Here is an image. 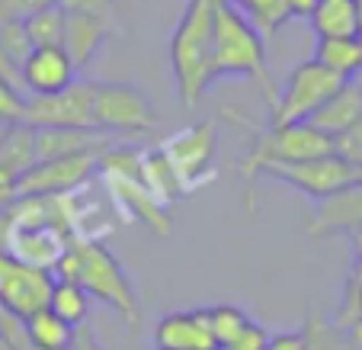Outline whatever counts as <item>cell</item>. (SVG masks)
<instances>
[{"label": "cell", "mask_w": 362, "mask_h": 350, "mask_svg": "<svg viewBox=\"0 0 362 350\" xmlns=\"http://www.w3.org/2000/svg\"><path fill=\"white\" fill-rule=\"evenodd\" d=\"M52 276H55V280L77 283L90 299L110 305L129 328L141 324V303H138L135 283L129 280L122 261H119L103 241L71 238L68 251L58 257Z\"/></svg>", "instance_id": "6da1fadb"}, {"label": "cell", "mask_w": 362, "mask_h": 350, "mask_svg": "<svg viewBox=\"0 0 362 350\" xmlns=\"http://www.w3.org/2000/svg\"><path fill=\"white\" fill-rule=\"evenodd\" d=\"M225 77H253L260 81L267 103L273 106L279 84L273 81L267 64V39H263L253 23L234 7L231 0H218L215 7V35H212V64H209V81L212 87Z\"/></svg>", "instance_id": "7a4b0ae2"}, {"label": "cell", "mask_w": 362, "mask_h": 350, "mask_svg": "<svg viewBox=\"0 0 362 350\" xmlns=\"http://www.w3.org/2000/svg\"><path fill=\"white\" fill-rule=\"evenodd\" d=\"M218 0H186L183 13L170 35V71L177 81V100L186 110H196L212 90V35Z\"/></svg>", "instance_id": "3957f363"}, {"label": "cell", "mask_w": 362, "mask_h": 350, "mask_svg": "<svg viewBox=\"0 0 362 350\" xmlns=\"http://www.w3.org/2000/svg\"><path fill=\"white\" fill-rule=\"evenodd\" d=\"M158 125V110L138 84L93 81V129L103 135H148Z\"/></svg>", "instance_id": "277c9868"}, {"label": "cell", "mask_w": 362, "mask_h": 350, "mask_svg": "<svg viewBox=\"0 0 362 350\" xmlns=\"http://www.w3.org/2000/svg\"><path fill=\"white\" fill-rule=\"evenodd\" d=\"M343 84H346L343 77L330 74L327 68H321V64L311 62V58L295 64V68L288 71L286 84L276 90V100H273V106H269V125L282 129V125L308 123Z\"/></svg>", "instance_id": "5b68a950"}, {"label": "cell", "mask_w": 362, "mask_h": 350, "mask_svg": "<svg viewBox=\"0 0 362 350\" xmlns=\"http://www.w3.org/2000/svg\"><path fill=\"white\" fill-rule=\"evenodd\" d=\"M215 142H218V123L215 119H199V123L186 125L183 132L170 135L160 152L173 164L183 190H196L199 184L212 177V161H215Z\"/></svg>", "instance_id": "8992f818"}, {"label": "cell", "mask_w": 362, "mask_h": 350, "mask_svg": "<svg viewBox=\"0 0 362 350\" xmlns=\"http://www.w3.org/2000/svg\"><path fill=\"white\" fill-rule=\"evenodd\" d=\"M263 177H273L279 184H286L288 190L308 196L311 203L330 196V193L343 190V186L356 184L359 171L349 167L346 161H340L334 152L321 154V158H308V161H292V164H269L263 171Z\"/></svg>", "instance_id": "52a82bcc"}, {"label": "cell", "mask_w": 362, "mask_h": 350, "mask_svg": "<svg viewBox=\"0 0 362 350\" xmlns=\"http://www.w3.org/2000/svg\"><path fill=\"white\" fill-rule=\"evenodd\" d=\"M23 123L33 129H93V81H74L52 96H26Z\"/></svg>", "instance_id": "ba28073f"}, {"label": "cell", "mask_w": 362, "mask_h": 350, "mask_svg": "<svg viewBox=\"0 0 362 350\" xmlns=\"http://www.w3.org/2000/svg\"><path fill=\"white\" fill-rule=\"evenodd\" d=\"M55 276L48 270L29 267L0 247V309L26 322L33 312L45 309Z\"/></svg>", "instance_id": "9c48e42d"}, {"label": "cell", "mask_w": 362, "mask_h": 350, "mask_svg": "<svg viewBox=\"0 0 362 350\" xmlns=\"http://www.w3.org/2000/svg\"><path fill=\"white\" fill-rule=\"evenodd\" d=\"M100 154H71V158L58 161H39L20 177V199L33 196H68V193L81 190L96 171H100Z\"/></svg>", "instance_id": "30bf717a"}, {"label": "cell", "mask_w": 362, "mask_h": 350, "mask_svg": "<svg viewBox=\"0 0 362 350\" xmlns=\"http://www.w3.org/2000/svg\"><path fill=\"white\" fill-rule=\"evenodd\" d=\"M305 232L315 241L334 238V235L362 232V180H356V184L317 199L305 222Z\"/></svg>", "instance_id": "8fae6325"}, {"label": "cell", "mask_w": 362, "mask_h": 350, "mask_svg": "<svg viewBox=\"0 0 362 350\" xmlns=\"http://www.w3.org/2000/svg\"><path fill=\"white\" fill-rule=\"evenodd\" d=\"M77 81V68L62 45H35L20 64V90L26 96H52Z\"/></svg>", "instance_id": "7c38bea8"}, {"label": "cell", "mask_w": 362, "mask_h": 350, "mask_svg": "<svg viewBox=\"0 0 362 350\" xmlns=\"http://www.w3.org/2000/svg\"><path fill=\"white\" fill-rule=\"evenodd\" d=\"M106 184H110V193L116 199V206L122 209L129 219L141 222L144 228H151L154 235L167 238L173 232V222L167 215V206L154 199V193L138 180V174H106Z\"/></svg>", "instance_id": "4fadbf2b"}, {"label": "cell", "mask_w": 362, "mask_h": 350, "mask_svg": "<svg viewBox=\"0 0 362 350\" xmlns=\"http://www.w3.org/2000/svg\"><path fill=\"white\" fill-rule=\"evenodd\" d=\"M154 347L158 350H218L212 328L205 322V309L167 312L154 324Z\"/></svg>", "instance_id": "5bb4252c"}, {"label": "cell", "mask_w": 362, "mask_h": 350, "mask_svg": "<svg viewBox=\"0 0 362 350\" xmlns=\"http://www.w3.org/2000/svg\"><path fill=\"white\" fill-rule=\"evenodd\" d=\"M110 39V20L96 13H81V10H64V35L62 48L74 62L77 71H83L96 58L103 42Z\"/></svg>", "instance_id": "9a60e30c"}, {"label": "cell", "mask_w": 362, "mask_h": 350, "mask_svg": "<svg viewBox=\"0 0 362 350\" xmlns=\"http://www.w3.org/2000/svg\"><path fill=\"white\" fill-rule=\"evenodd\" d=\"M359 119H362V87L356 81H346L315 116L308 119V125L317 129L321 135L334 138L340 132H346L353 123H359Z\"/></svg>", "instance_id": "2e32d148"}, {"label": "cell", "mask_w": 362, "mask_h": 350, "mask_svg": "<svg viewBox=\"0 0 362 350\" xmlns=\"http://www.w3.org/2000/svg\"><path fill=\"white\" fill-rule=\"evenodd\" d=\"M317 39H346L359 35V0H317L308 13Z\"/></svg>", "instance_id": "e0dca14e"}, {"label": "cell", "mask_w": 362, "mask_h": 350, "mask_svg": "<svg viewBox=\"0 0 362 350\" xmlns=\"http://www.w3.org/2000/svg\"><path fill=\"white\" fill-rule=\"evenodd\" d=\"M138 180H141V184L154 193V199H158V203H164V206H170V203H177V199L186 196V190H183V184H180L173 164L167 161V154L160 152V145H158V148L141 152Z\"/></svg>", "instance_id": "ac0fdd59"}, {"label": "cell", "mask_w": 362, "mask_h": 350, "mask_svg": "<svg viewBox=\"0 0 362 350\" xmlns=\"http://www.w3.org/2000/svg\"><path fill=\"white\" fill-rule=\"evenodd\" d=\"M311 62L327 68L330 74L343 77V81H356L362 74V39L359 35H346V39H317Z\"/></svg>", "instance_id": "d6986e66"}, {"label": "cell", "mask_w": 362, "mask_h": 350, "mask_svg": "<svg viewBox=\"0 0 362 350\" xmlns=\"http://www.w3.org/2000/svg\"><path fill=\"white\" fill-rule=\"evenodd\" d=\"M23 324H26V337L33 341L35 350H71V344H74L77 328H71L64 318H58L48 305L33 312Z\"/></svg>", "instance_id": "ffe728a7"}, {"label": "cell", "mask_w": 362, "mask_h": 350, "mask_svg": "<svg viewBox=\"0 0 362 350\" xmlns=\"http://www.w3.org/2000/svg\"><path fill=\"white\" fill-rule=\"evenodd\" d=\"M33 164H35V129L26 123L7 125L4 138H0V167H7L16 177H23Z\"/></svg>", "instance_id": "44dd1931"}, {"label": "cell", "mask_w": 362, "mask_h": 350, "mask_svg": "<svg viewBox=\"0 0 362 350\" xmlns=\"http://www.w3.org/2000/svg\"><path fill=\"white\" fill-rule=\"evenodd\" d=\"M48 309L55 312L58 318H64L71 328H81L90 318V295L77 283L55 280L52 283V293H48Z\"/></svg>", "instance_id": "7402d4cb"}, {"label": "cell", "mask_w": 362, "mask_h": 350, "mask_svg": "<svg viewBox=\"0 0 362 350\" xmlns=\"http://www.w3.org/2000/svg\"><path fill=\"white\" fill-rule=\"evenodd\" d=\"M330 322L343 331L362 328V261L349 264L346 283L340 289V299H337V309L330 315Z\"/></svg>", "instance_id": "603a6c76"}, {"label": "cell", "mask_w": 362, "mask_h": 350, "mask_svg": "<svg viewBox=\"0 0 362 350\" xmlns=\"http://www.w3.org/2000/svg\"><path fill=\"white\" fill-rule=\"evenodd\" d=\"M234 7L253 23V29H257L263 39H273V35L292 20L286 0H240Z\"/></svg>", "instance_id": "cb8c5ba5"}, {"label": "cell", "mask_w": 362, "mask_h": 350, "mask_svg": "<svg viewBox=\"0 0 362 350\" xmlns=\"http://www.w3.org/2000/svg\"><path fill=\"white\" fill-rule=\"evenodd\" d=\"M301 331H305V350H359L349 331L337 328L324 315H308Z\"/></svg>", "instance_id": "d4e9b609"}, {"label": "cell", "mask_w": 362, "mask_h": 350, "mask_svg": "<svg viewBox=\"0 0 362 350\" xmlns=\"http://www.w3.org/2000/svg\"><path fill=\"white\" fill-rule=\"evenodd\" d=\"M29 35V45H62V35H64V7L52 4V7L39 10L35 16H29L23 23Z\"/></svg>", "instance_id": "484cf974"}, {"label": "cell", "mask_w": 362, "mask_h": 350, "mask_svg": "<svg viewBox=\"0 0 362 350\" xmlns=\"http://www.w3.org/2000/svg\"><path fill=\"white\" fill-rule=\"evenodd\" d=\"M205 322H209L215 344H218V350H221L234 334H238L240 328H244L247 322H250V315H247L240 305L218 303V305H209V309H205Z\"/></svg>", "instance_id": "4316f807"}, {"label": "cell", "mask_w": 362, "mask_h": 350, "mask_svg": "<svg viewBox=\"0 0 362 350\" xmlns=\"http://www.w3.org/2000/svg\"><path fill=\"white\" fill-rule=\"evenodd\" d=\"M330 152H334L340 161H346L349 167L359 171L362 167V119L349 125L346 132H340V135L330 138Z\"/></svg>", "instance_id": "83f0119b"}, {"label": "cell", "mask_w": 362, "mask_h": 350, "mask_svg": "<svg viewBox=\"0 0 362 350\" xmlns=\"http://www.w3.org/2000/svg\"><path fill=\"white\" fill-rule=\"evenodd\" d=\"M23 116H26V94L7 77H0V123L13 125L23 123Z\"/></svg>", "instance_id": "f1b7e54d"}, {"label": "cell", "mask_w": 362, "mask_h": 350, "mask_svg": "<svg viewBox=\"0 0 362 350\" xmlns=\"http://www.w3.org/2000/svg\"><path fill=\"white\" fill-rule=\"evenodd\" d=\"M58 0H0V23H26L39 10L52 7Z\"/></svg>", "instance_id": "f546056e"}, {"label": "cell", "mask_w": 362, "mask_h": 350, "mask_svg": "<svg viewBox=\"0 0 362 350\" xmlns=\"http://www.w3.org/2000/svg\"><path fill=\"white\" fill-rule=\"evenodd\" d=\"M267 341H269V331L263 328L260 322H253L250 318V322H247L221 350H267Z\"/></svg>", "instance_id": "4dcf8cb0"}, {"label": "cell", "mask_w": 362, "mask_h": 350, "mask_svg": "<svg viewBox=\"0 0 362 350\" xmlns=\"http://www.w3.org/2000/svg\"><path fill=\"white\" fill-rule=\"evenodd\" d=\"M20 203V177L7 167H0V213H7Z\"/></svg>", "instance_id": "1f68e13d"}, {"label": "cell", "mask_w": 362, "mask_h": 350, "mask_svg": "<svg viewBox=\"0 0 362 350\" xmlns=\"http://www.w3.org/2000/svg\"><path fill=\"white\" fill-rule=\"evenodd\" d=\"M267 350H305V331L292 328V331H273L267 341Z\"/></svg>", "instance_id": "d6a6232c"}, {"label": "cell", "mask_w": 362, "mask_h": 350, "mask_svg": "<svg viewBox=\"0 0 362 350\" xmlns=\"http://www.w3.org/2000/svg\"><path fill=\"white\" fill-rule=\"evenodd\" d=\"M58 7L64 10H81V13H96L110 20L112 13V0H58Z\"/></svg>", "instance_id": "836d02e7"}, {"label": "cell", "mask_w": 362, "mask_h": 350, "mask_svg": "<svg viewBox=\"0 0 362 350\" xmlns=\"http://www.w3.org/2000/svg\"><path fill=\"white\" fill-rule=\"evenodd\" d=\"M71 350H103L100 341H96L93 328L90 324H81V328L74 331V344H71Z\"/></svg>", "instance_id": "e575fe53"}, {"label": "cell", "mask_w": 362, "mask_h": 350, "mask_svg": "<svg viewBox=\"0 0 362 350\" xmlns=\"http://www.w3.org/2000/svg\"><path fill=\"white\" fill-rule=\"evenodd\" d=\"M315 4H317V0H286L288 13H292V16H305V20H308V13L315 10Z\"/></svg>", "instance_id": "d590c367"}, {"label": "cell", "mask_w": 362, "mask_h": 350, "mask_svg": "<svg viewBox=\"0 0 362 350\" xmlns=\"http://www.w3.org/2000/svg\"><path fill=\"white\" fill-rule=\"evenodd\" d=\"M349 334H353V341H356V347L362 350V328H356V331H349Z\"/></svg>", "instance_id": "8d00e7d4"}, {"label": "cell", "mask_w": 362, "mask_h": 350, "mask_svg": "<svg viewBox=\"0 0 362 350\" xmlns=\"http://www.w3.org/2000/svg\"><path fill=\"white\" fill-rule=\"evenodd\" d=\"M359 39H362V0H359Z\"/></svg>", "instance_id": "74e56055"}, {"label": "cell", "mask_w": 362, "mask_h": 350, "mask_svg": "<svg viewBox=\"0 0 362 350\" xmlns=\"http://www.w3.org/2000/svg\"><path fill=\"white\" fill-rule=\"evenodd\" d=\"M0 350H13V347H10V344H4V341H0Z\"/></svg>", "instance_id": "f35d334b"}, {"label": "cell", "mask_w": 362, "mask_h": 350, "mask_svg": "<svg viewBox=\"0 0 362 350\" xmlns=\"http://www.w3.org/2000/svg\"><path fill=\"white\" fill-rule=\"evenodd\" d=\"M4 132H7V125H4V123H0V138H4Z\"/></svg>", "instance_id": "ab89813d"}, {"label": "cell", "mask_w": 362, "mask_h": 350, "mask_svg": "<svg viewBox=\"0 0 362 350\" xmlns=\"http://www.w3.org/2000/svg\"><path fill=\"white\" fill-rule=\"evenodd\" d=\"M356 84H359V87H362V74H359V77H356Z\"/></svg>", "instance_id": "60d3db41"}, {"label": "cell", "mask_w": 362, "mask_h": 350, "mask_svg": "<svg viewBox=\"0 0 362 350\" xmlns=\"http://www.w3.org/2000/svg\"><path fill=\"white\" fill-rule=\"evenodd\" d=\"M359 180H362V167H359Z\"/></svg>", "instance_id": "b9f144b4"}, {"label": "cell", "mask_w": 362, "mask_h": 350, "mask_svg": "<svg viewBox=\"0 0 362 350\" xmlns=\"http://www.w3.org/2000/svg\"><path fill=\"white\" fill-rule=\"evenodd\" d=\"M231 4H240V0H231Z\"/></svg>", "instance_id": "7bdbcfd3"}, {"label": "cell", "mask_w": 362, "mask_h": 350, "mask_svg": "<svg viewBox=\"0 0 362 350\" xmlns=\"http://www.w3.org/2000/svg\"><path fill=\"white\" fill-rule=\"evenodd\" d=\"M154 350H158V347H154Z\"/></svg>", "instance_id": "ee69618b"}]
</instances>
